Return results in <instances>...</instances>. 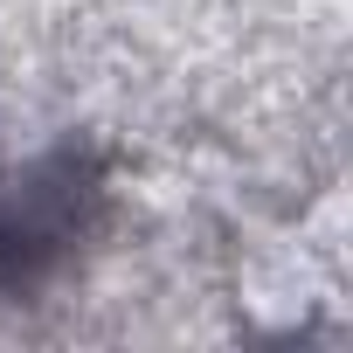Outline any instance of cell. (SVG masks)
I'll return each mask as SVG.
<instances>
[{
    "mask_svg": "<svg viewBox=\"0 0 353 353\" xmlns=\"http://www.w3.org/2000/svg\"><path fill=\"white\" fill-rule=\"evenodd\" d=\"M97 194H104L97 173L77 152H49L35 166L0 173V291L56 270L70 256V243L83 236Z\"/></svg>",
    "mask_w": 353,
    "mask_h": 353,
    "instance_id": "6da1fadb",
    "label": "cell"
}]
</instances>
